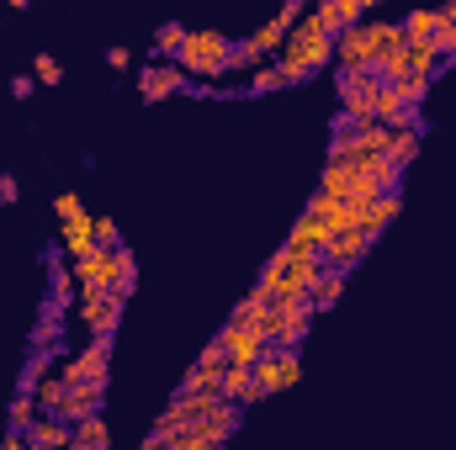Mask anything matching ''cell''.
Segmentation results:
<instances>
[{"label": "cell", "mask_w": 456, "mask_h": 450, "mask_svg": "<svg viewBox=\"0 0 456 450\" xmlns=\"http://www.w3.org/2000/svg\"><path fill=\"white\" fill-rule=\"evenodd\" d=\"M37 414H43V408H37V392H32V387H16V398H11V430H27Z\"/></svg>", "instance_id": "cell-25"}, {"label": "cell", "mask_w": 456, "mask_h": 450, "mask_svg": "<svg viewBox=\"0 0 456 450\" xmlns=\"http://www.w3.org/2000/svg\"><path fill=\"white\" fill-rule=\"evenodd\" d=\"M96 244H107V249H112V244H122V238H117V223H112V218H96Z\"/></svg>", "instance_id": "cell-37"}, {"label": "cell", "mask_w": 456, "mask_h": 450, "mask_svg": "<svg viewBox=\"0 0 456 450\" xmlns=\"http://www.w3.org/2000/svg\"><path fill=\"white\" fill-rule=\"evenodd\" d=\"M75 286H80V281H75V270H64V265H59V254H48V297L69 302V297H75Z\"/></svg>", "instance_id": "cell-24"}, {"label": "cell", "mask_w": 456, "mask_h": 450, "mask_svg": "<svg viewBox=\"0 0 456 450\" xmlns=\"http://www.w3.org/2000/svg\"><path fill=\"white\" fill-rule=\"evenodd\" d=\"M181 85H186V69H181L175 59H165V64H154V69L138 75V96H143V101H170Z\"/></svg>", "instance_id": "cell-10"}, {"label": "cell", "mask_w": 456, "mask_h": 450, "mask_svg": "<svg viewBox=\"0 0 456 450\" xmlns=\"http://www.w3.org/2000/svg\"><path fill=\"white\" fill-rule=\"evenodd\" d=\"M393 37H398V21H355V27L335 32V64H350V69L377 64V53H382Z\"/></svg>", "instance_id": "cell-3"}, {"label": "cell", "mask_w": 456, "mask_h": 450, "mask_svg": "<svg viewBox=\"0 0 456 450\" xmlns=\"http://www.w3.org/2000/svg\"><path fill=\"white\" fill-rule=\"evenodd\" d=\"M53 213H59V223H64V218H75V213H86V207H80V197L64 191V197H53Z\"/></svg>", "instance_id": "cell-36"}, {"label": "cell", "mask_w": 456, "mask_h": 450, "mask_svg": "<svg viewBox=\"0 0 456 450\" xmlns=\"http://www.w3.org/2000/svg\"><path fill=\"white\" fill-rule=\"evenodd\" d=\"M107 446H112V430H107L102 414H86V419L69 424V450H107Z\"/></svg>", "instance_id": "cell-16"}, {"label": "cell", "mask_w": 456, "mask_h": 450, "mask_svg": "<svg viewBox=\"0 0 456 450\" xmlns=\"http://www.w3.org/2000/svg\"><path fill=\"white\" fill-rule=\"evenodd\" d=\"M324 64H335V37L319 27V16L308 11V16H297L292 27H287V43L276 48V69H281V85H303L314 69H324Z\"/></svg>", "instance_id": "cell-1"}, {"label": "cell", "mask_w": 456, "mask_h": 450, "mask_svg": "<svg viewBox=\"0 0 456 450\" xmlns=\"http://www.w3.org/2000/svg\"><path fill=\"white\" fill-rule=\"evenodd\" d=\"M361 5H366V11H371V5H387V0H361Z\"/></svg>", "instance_id": "cell-42"}, {"label": "cell", "mask_w": 456, "mask_h": 450, "mask_svg": "<svg viewBox=\"0 0 456 450\" xmlns=\"http://www.w3.org/2000/svg\"><path fill=\"white\" fill-rule=\"evenodd\" d=\"M330 238H335V233H330V223H324V218L303 213V218H297V228L287 233V249H292V254H297V249H324Z\"/></svg>", "instance_id": "cell-18"}, {"label": "cell", "mask_w": 456, "mask_h": 450, "mask_svg": "<svg viewBox=\"0 0 456 450\" xmlns=\"http://www.w3.org/2000/svg\"><path fill=\"white\" fill-rule=\"evenodd\" d=\"M181 43H186V27H181V21H165V27L154 32V53H159V59H175Z\"/></svg>", "instance_id": "cell-30"}, {"label": "cell", "mask_w": 456, "mask_h": 450, "mask_svg": "<svg viewBox=\"0 0 456 450\" xmlns=\"http://www.w3.org/2000/svg\"><path fill=\"white\" fill-rule=\"evenodd\" d=\"M287 27H292V16H281V11H276V16H271V21H265V27H260L255 37H244V43H249V48H255V53L265 59V53H276V48L287 43Z\"/></svg>", "instance_id": "cell-21"}, {"label": "cell", "mask_w": 456, "mask_h": 450, "mask_svg": "<svg viewBox=\"0 0 456 450\" xmlns=\"http://www.w3.org/2000/svg\"><path fill=\"white\" fill-rule=\"evenodd\" d=\"M239 419H244V408H233V403H224L218 414H208V419H197V424L175 430V435L165 440V450H213V446H224V440H233Z\"/></svg>", "instance_id": "cell-4"}, {"label": "cell", "mask_w": 456, "mask_h": 450, "mask_svg": "<svg viewBox=\"0 0 456 450\" xmlns=\"http://www.w3.org/2000/svg\"><path fill=\"white\" fill-rule=\"evenodd\" d=\"M249 91H255V96L281 91V69H276V64H260V69H255V80H249Z\"/></svg>", "instance_id": "cell-34"}, {"label": "cell", "mask_w": 456, "mask_h": 450, "mask_svg": "<svg viewBox=\"0 0 456 450\" xmlns=\"http://www.w3.org/2000/svg\"><path fill=\"white\" fill-rule=\"evenodd\" d=\"M175 64L186 69V75H202V80H218L233 69V43H228L224 32H213V27H202V32H186V43L175 48Z\"/></svg>", "instance_id": "cell-2"}, {"label": "cell", "mask_w": 456, "mask_h": 450, "mask_svg": "<svg viewBox=\"0 0 456 450\" xmlns=\"http://www.w3.org/2000/svg\"><path fill=\"white\" fill-rule=\"evenodd\" d=\"M197 366H208V371H224V366H228V344L213 334V339H208V350L197 355Z\"/></svg>", "instance_id": "cell-33"}, {"label": "cell", "mask_w": 456, "mask_h": 450, "mask_svg": "<svg viewBox=\"0 0 456 450\" xmlns=\"http://www.w3.org/2000/svg\"><path fill=\"white\" fill-rule=\"evenodd\" d=\"M48 360H53V355H48V344H37V350H32V360L21 366V387H37V382L48 376Z\"/></svg>", "instance_id": "cell-31"}, {"label": "cell", "mask_w": 456, "mask_h": 450, "mask_svg": "<svg viewBox=\"0 0 456 450\" xmlns=\"http://www.w3.org/2000/svg\"><path fill=\"white\" fill-rule=\"evenodd\" d=\"M297 382H303V355H297V344H265L260 360H255V387L271 398V392H287V387H297Z\"/></svg>", "instance_id": "cell-5"}, {"label": "cell", "mask_w": 456, "mask_h": 450, "mask_svg": "<svg viewBox=\"0 0 456 450\" xmlns=\"http://www.w3.org/2000/svg\"><path fill=\"white\" fill-rule=\"evenodd\" d=\"M64 329V302L59 297H48V308H43V324H37V334H32V344H53V334Z\"/></svg>", "instance_id": "cell-28"}, {"label": "cell", "mask_w": 456, "mask_h": 450, "mask_svg": "<svg viewBox=\"0 0 456 450\" xmlns=\"http://www.w3.org/2000/svg\"><path fill=\"white\" fill-rule=\"evenodd\" d=\"M32 392H37V408H43V414H59V403H64L69 382H64V376H43V382H37Z\"/></svg>", "instance_id": "cell-27"}, {"label": "cell", "mask_w": 456, "mask_h": 450, "mask_svg": "<svg viewBox=\"0 0 456 450\" xmlns=\"http://www.w3.org/2000/svg\"><path fill=\"white\" fill-rule=\"evenodd\" d=\"M371 107H377V122H387V127H419V107H403V96H398L387 80L377 85Z\"/></svg>", "instance_id": "cell-13"}, {"label": "cell", "mask_w": 456, "mask_h": 450, "mask_svg": "<svg viewBox=\"0 0 456 450\" xmlns=\"http://www.w3.org/2000/svg\"><path fill=\"white\" fill-rule=\"evenodd\" d=\"M175 392H224V371H208V366H191L186 382Z\"/></svg>", "instance_id": "cell-26"}, {"label": "cell", "mask_w": 456, "mask_h": 450, "mask_svg": "<svg viewBox=\"0 0 456 450\" xmlns=\"http://www.w3.org/2000/svg\"><path fill=\"white\" fill-rule=\"evenodd\" d=\"M32 75H37V85H59V80H64V69H59L53 53H37V59H32Z\"/></svg>", "instance_id": "cell-32"}, {"label": "cell", "mask_w": 456, "mask_h": 450, "mask_svg": "<svg viewBox=\"0 0 456 450\" xmlns=\"http://www.w3.org/2000/svg\"><path fill=\"white\" fill-rule=\"evenodd\" d=\"M371 244H377L371 233L350 228V233H335V238L324 244V260H330V265H340V270H355V265H361V260L371 254Z\"/></svg>", "instance_id": "cell-12"}, {"label": "cell", "mask_w": 456, "mask_h": 450, "mask_svg": "<svg viewBox=\"0 0 456 450\" xmlns=\"http://www.w3.org/2000/svg\"><path fill=\"white\" fill-rule=\"evenodd\" d=\"M314 329V297H292V302H271V344H297Z\"/></svg>", "instance_id": "cell-7"}, {"label": "cell", "mask_w": 456, "mask_h": 450, "mask_svg": "<svg viewBox=\"0 0 456 450\" xmlns=\"http://www.w3.org/2000/svg\"><path fill=\"white\" fill-rule=\"evenodd\" d=\"M436 27H441V11H409V16L398 21L403 43H430V37H436Z\"/></svg>", "instance_id": "cell-22"}, {"label": "cell", "mask_w": 456, "mask_h": 450, "mask_svg": "<svg viewBox=\"0 0 456 450\" xmlns=\"http://www.w3.org/2000/svg\"><path fill=\"white\" fill-rule=\"evenodd\" d=\"M398 207H403V197H398V191H382V197H377V202H366V207H361V233H371V238H382V233H387V223H393V218H398Z\"/></svg>", "instance_id": "cell-15"}, {"label": "cell", "mask_w": 456, "mask_h": 450, "mask_svg": "<svg viewBox=\"0 0 456 450\" xmlns=\"http://www.w3.org/2000/svg\"><path fill=\"white\" fill-rule=\"evenodd\" d=\"M102 403H107V376H96V382H69V392H64V403H59V419H86V414H102Z\"/></svg>", "instance_id": "cell-9"}, {"label": "cell", "mask_w": 456, "mask_h": 450, "mask_svg": "<svg viewBox=\"0 0 456 450\" xmlns=\"http://www.w3.org/2000/svg\"><path fill=\"white\" fill-rule=\"evenodd\" d=\"M419 138H425V127H393V138H387V159L409 170V165L419 159Z\"/></svg>", "instance_id": "cell-20"}, {"label": "cell", "mask_w": 456, "mask_h": 450, "mask_svg": "<svg viewBox=\"0 0 456 450\" xmlns=\"http://www.w3.org/2000/svg\"><path fill=\"white\" fill-rule=\"evenodd\" d=\"M218 339L228 344V360H244V366H255V360H260V350L271 344V334H265V329H255V324H224Z\"/></svg>", "instance_id": "cell-11"}, {"label": "cell", "mask_w": 456, "mask_h": 450, "mask_svg": "<svg viewBox=\"0 0 456 450\" xmlns=\"http://www.w3.org/2000/svg\"><path fill=\"white\" fill-rule=\"evenodd\" d=\"M59 244H64V254H86V249H96V218H91V213L64 218V228H59Z\"/></svg>", "instance_id": "cell-17"}, {"label": "cell", "mask_w": 456, "mask_h": 450, "mask_svg": "<svg viewBox=\"0 0 456 450\" xmlns=\"http://www.w3.org/2000/svg\"><path fill=\"white\" fill-rule=\"evenodd\" d=\"M335 11H340V32L355 27V21H366V5H361V0H335Z\"/></svg>", "instance_id": "cell-35"}, {"label": "cell", "mask_w": 456, "mask_h": 450, "mask_svg": "<svg viewBox=\"0 0 456 450\" xmlns=\"http://www.w3.org/2000/svg\"><path fill=\"white\" fill-rule=\"evenodd\" d=\"M21 191H16V175H0V202H16Z\"/></svg>", "instance_id": "cell-39"}, {"label": "cell", "mask_w": 456, "mask_h": 450, "mask_svg": "<svg viewBox=\"0 0 456 450\" xmlns=\"http://www.w3.org/2000/svg\"><path fill=\"white\" fill-rule=\"evenodd\" d=\"M436 64H446V59H441V48H436V37H430V43H409V69L436 75Z\"/></svg>", "instance_id": "cell-29"}, {"label": "cell", "mask_w": 456, "mask_h": 450, "mask_svg": "<svg viewBox=\"0 0 456 450\" xmlns=\"http://www.w3.org/2000/svg\"><path fill=\"white\" fill-rule=\"evenodd\" d=\"M64 382H96V376H112V334H91V344L59 366Z\"/></svg>", "instance_id": "cell-8"}, {"label": "cell", "mask_w": 456, "mask_h": 450, "mask_svg": "<svg viewBox=\"0 0 456 450\" xmlns=\"http://www.w3.org/2000/svg\"><path fill=\"white\" fill-rule=\"evenodd\" d=\"M345 281H350V270H340V265H330V270L314 281V292H308V297H314V313H330V308L340 302V297H345Z\"/></svg>", "instance_id": "cell-19"}, {"label": "cell", "mask_w": 456, "mask_h": 450, "mask_svg": "<svg viewBox=\"0 0 456 450\" xmlns=\"http://www.w3.org/2000/svg\"><path fill=\"white\" fill-rule=\"evenodd\" d=\"M122 308H127V297H117L112 286H80V324L91 334H117Z\"/></svg>", "instance_id": "cell-6"}, {"label": "cell", "mask_w": 456, "mask_h": 450, "mask_svg": "<svg viewBox=\"0 0 456 450\" xmlns=\"http://www.w3.org/2000/svg\"><path fill=\"white\" fill-rule=\"evenodd\" d=\"M430 80H436V75H419V69H403V75H398V80H387V85H393V91L403 96V107H419V101L430 96Z\"/></svg>", "instance_id": "cell-23"}, {"label": "cell", "mask_w": 456, "mask_h": 450, "mask_svg": "<svg viewBox=\"0 0 456 450\" xmlns=\"http://www.w3.org/2000/svg\"><path fill=\"white\" fill-rule=\"evenodd\" d=\"M27 446L32 450H64L69 446V419H59V414H37V419L27 424Z\"/></svg>", "instance_id": "cell-14"}, {"label": "cell", "mask_w": 456, "mask_h": 450, "mask_svg": "<svg viewBox=\"0 0 456 450\" xmlns=\"http://www.w3.org/2000/svg\"><path fill=\"white\" fill-rule=\"evenodd\" d=\"M107 64H112V69H127V64H133V53H127V48H112V53H107Z\"/></svg>", "instance_id": "cell-40"}, {"label": "cell", "mask_w": 456, "mask_h": 450, "mask_svg": "<svg viewBox=\"0 0 456 450\" xmlns=\"http://www.w3.org/2000/svg\"><path fill=\"white\" fill-rule=\"evenodd\" d=\"M11 11H27V0H11Z\"/></svg>", "instance_id": "cell-41"}, {"label": "cell", "mask_w": 456, "mask_h": 450, "mask_svg": "<svg viewBox=\"0 0 456 450\" xmlns=\"http://www.w3.org/2000/svg\"><path fill=\"white\" fill-rule=\"evenodd\" d=\"M32 85H37V75H32V80H27V75H16V80H11V96L21 101V96H32Z\"/></svg>", "instance_id": "cell-38"}]
</instances>
